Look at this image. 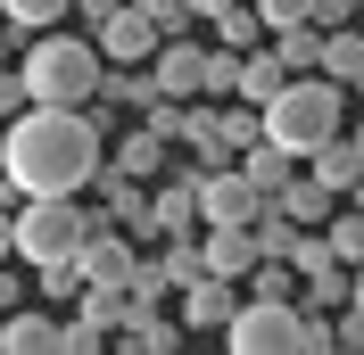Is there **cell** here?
<instances>
[{
	"mask_svg": "<svg viewBox=\"0 0 364 355\" xmlns=\"http://www.w3.org/2000/svg\"><path fill=\"white\" fill-rule=\"evenodd\" d=\"M149 223H158V231H199L191 174H158V182H149Z\"/></svg>",
	"mask_w": 364,
	"mask_h": 355,
	"instance_id": "12",
	"label": "cell"
},
{
	"mask_svg": "<svg viewBox=\"0 0 364 355\" xmlns=\"http://www.w3.org/2000/svg\"><path fill=\"white\" fill-rule=\"evenodd\" d=\"M0 256H9V207H0Z\"/></svg>",
	"mask_w": 364,
	"mask_h": 355,
	"instance_id": "31",
	"label": "cell"
},
{
	"mask_svg": "<svg viewBox=\"0 0 364 355\" xmlns=\"http://www.w3.org/2000/svg\"><path fill=\"white\" fill-rule=\"evenodd\" d=\"M315 231H323V248H331V265H364V215H356V199H331V215H323Z\"/></svg>",
	"mask_w": 364,
	"mask_h": 355,
	"instance_id": "16",
	"label": "cell"
},
{
	"mask_svg": "<svg viewBox=\"0 0 364 355\" xmlns=\"http://www.w3.org/2000/svg\"><path fill=\"white\" fill-rule=\"evenodd\" d=\"M108 174H124V182H158L166 174V141L149 133V124H141V133H124L108 149Z\"/></svg>",
	"mask_w": 364,
	"mask_h": 355,
	"instance_id": "14",
	"label": "cell"
},
{
	"mask_svg": "<svg viewBox=\"0 0 364 355\" xmlns=\"http://www.w3.org/2000/svg\"><path fill=\"white\" fill-rule=\"evenodd\" d=\"M265 207H282V215H290V223H323V215H331V190H323V182L306 174V165H298V174L282 182V190H273Z\"/></svg>",
	"mask_w": 364,
	"mask_h": 355,
	"instance_id": "18",
	"label": "cell"
},
{
	"mask_svg": "<svg viewBox=\"0 0 364 355\" xmlns=\"http://www.w3.org/2000/svg\"><path fill=\"white\" fill-rule=\"evenodd\" d=\"M116 339H124L133 355H174V347H182V322H166L158 306H133V297H124V314H116Z\"/></svg>",
	"mask_w": 364,
	"mask_h": 355,
	"instance_id": "9",
	"label": "cell"
},
{
	"mask_svg": "<svg viewBox=\"0 0 364 355\" xmlns=\"http://www.w3.org/2000/svg\"><path fill=\"white\" fill-rule=\"evenodd\" d=\"M182 9H191V25H215V17L232 9V0H182Z\"/></svg>",
	"mask_w": 364,
	"mask_h": 355,
	"instance_id": "28",
	"label": "cell"
},
{
	"mask_svg": "<svg viewBox=\"0 0 364 355\" xmlns=\"http://www.w3.org/2000/svg\"><path fill=\"white\" fill-rule=\"evenodd\" d=\"M215 133H224V149L240 157L249 141H265V124H257V108H249V99H232V108H215Z\"/></svg>",
	"mask_w": 364,
	"mask_h": 355,
	"instance_id": "22",
	"label": "cell"
},
{
	"mask_svg": "<svg viewBox=\"0 0 364 355\" xmlns=\"http://www.w3.org/2000/svg\"><path fill=\"white\" fill-rule=\"evenodd\" d=\"M75 289H83V273H75V256H50V265H33V297H42V306H67Z\"/></svg>",
	"mask_w": 364,
	"mask_h": 355,
	"instance_id": "20",
	"label": "cell"
},
{
	"mask_svg": "<svg viewBox=\"0 0 364 355\" xmlns=\"http://www.w3.org/2000/svg\"><path fill=\"white\" fill-rule=\"evenodd\" d=\"M257 124H265V141L273 149H290V157H306V149H323L331 133H348V91L331 83V75H282V91L273 99H257Z\"/></svg>",
	"mask_w": 364,
	"mask_h": 355,
	"instance_id": "2",
	"label": "cell"
},
{
	"mask_svg": "<svg viewBox=\"0 0 364 355\" xmlns=\"http://www.w3.org/2000/svg\"><path fill=\"white\" fill-rule=\"evenodd\" d=\"M75 9H83V17H91V25H100V17H108V9H116V0H75Z\"/></svg>",
	"mask_w": 364,
	"mask_h": 355,
	"instance_id": "30",
	"label": "cell"
},
{
	"mask_svg": "<svg viewBox=\"0 0 364 355\" xmlns=\"http://www.w3.org/2000/svg\"><path fill=\"white\" fill-rule=\"evenodd\" d=\"M298 347H306V355L331 347V314H306V306H298Z\"/></svg>",
	"mask_w": 364,
	"mask_h": 355,
	"instance_id": "25",
	"label": "cell"
},
{
	"mask_svg": "<svg viewBox=\"0 0 364 355\" xmlns=\"http://www.w3.org/2000/svg\"><path fill=\"white\" fill-rule=\"evenodd\" d=\"M182 331H224V314L240 306V281H224V273H199V281H182Z\"/></svg>",
	"mask_w": 364,
	"mask_h": 355,
	"instance_id": "8",
	"label": "cell"
},
{
	"mask_svg": "<svg viewBox=\"0 0 364 355\" xmlns=\"http://www.w3.org/2000/svg\"><path fill=\"white\" fill-rule=\"evenodd\" d=\"M91 50H100V67H141V58H149V50H158V25L141 17L133 0H116L108 17L91 25Z\"/></svg>",
	"mask_w": 364,
	"mask_h": 355,
	"instance_id": "5",
	"label": "cell"
},
{
	"mask_svg": "<svg viewBox=\"0 0 364 355\" xmlns=\"http://www.w3.org/2000/svg\"><path fill=\"white\" fill-rule=\"evenodd\" d=\"M17 108H25V91H17V75L0 67V116H17Z\"/></svg>",
	"mask_w": 364,
	"mask_h": 355,
	"instance_id": "29",
	"label": "cell"
},
{
	"mask_svg": "<svg viewBox=\"0 0 364 355\" xmlns=\"http://www.w3.org/2000/svg\"><path fill=\"white\" fill-rule=\"evenodd\" d=\"M0 67H9V25H0Z\"/></svg>",
	"mask_w": 364,
	"mask_h": 355,
	"instance_id": "32",
	"label": "cell"
},
{
	"mask_svg": "<svg viewBox=\"0 0 364 355\" xmlns=\"http://www.w3.org/2000/svg\"><path fill=\"white\" fill-rule=\"evenodd\" d=\"M58 347L91 355V347H108V331H100V322H83V314H75V322H58Z\"/></svg>",
	"mask_w": 364,
	"mask_h": 355,
	"instance_id": "24",
	"label": "cell"
},
{
	"mask_svg": "<svg viewBox=\"0 0 364 355\" xmlns=\"http://www.w3.org/2000/svg\"><path fill=\"white\" fill-rule=\"evenodd\" d=\"M25 297H33V281H25V273H9V256H0V314L25 306Z\"/></svg>",
	"mask_w": 364,
	"mask_h": 355,
	"instance_id": "27",
	"label": "cell"
},
{
	"mask_svg": "<svg viewBox=\"0 0 364 355\" xmlns=\"http://www.w3.org/2000/svg\"><path fill=\"white\" fill-rule=\"evenodd\" d=\"M91 83H100V50L83 33H58V25H42L17 58V91L42 108H91Z\"/></svg>",
	"mask_w": 364,
	"mask_h": 355,
	"instance_id": "3",
	"label": "cell"
},
{
	"mask_svg": "<svg viewBox=\"0 0 364 355\" xmlns=\"http://www.w3.org/2000/svg\"><path fill=\"white\" fill-rule=\"evenodd\" d=\"M133 9L158 25V33H182V25H191V9H182V0H133Z\"/></svg>",
	"mask_w": 364,
	"mask_h": 355,
	"instance_id": "23",
	"label": "cell"
},
{
	"mask_svg": "<svg viewBox=\"0 0 364 355\" xmlns=\"http://www.w3.org/2000/svg\"><path fill=\"white\" fill-rule=\"evenodd\" d=\"M108 165V116L91 108H42L25 99L0 133V207L17 199H75Z\"/></svg>",
	"mask_w": 364,
	"mask_h": 355,
	"instance_id": "1",
	"label": "cell"
},
{
	"mask_svg": "<svg viewBox=\"0 0 364 355\" xmlns=\"http://www.w3.org/2000/svg\"><path fill=\"white\" fill-rule=\"evenodd\" d=\"M215 42H224V50H257V42H265V25H257L249 0H232L224 17H215Z\"/></svg>",
	"mask_w": 364,
	"mask_h": 355,
	"instance_id": "21",
	"label": "cell"
},
{
	"mask_svg": "<svg viewBox=\"0 0 364 355\" xmlns=\"http://www.w3.org/2000/svg\"><path fill=\"white\" fill-rule=\"evenodd\" d=\"M282 75H290V67L273 58V42L240 50V67H232V99H249V108H257V99H273V91H282Z\"/></svg>",
	"mask_w": 364,
	"mask_h": 355,
	"instance_id": "15",
	"label": "cell"
},
{
	"mask_svg": "<svg viewBox=\"0 0 364 355\" xmlns=\"http://www.w3.org/2000/svg\"><path fill=\"white\" fill-rule=\"evenodd\" d=\"M315 75H331L340 91L364 83V25H323V58H315Z\"/></svg>",
	"mask_w": 364,
	"mask_h": 355,
	"instance_id": "10",
	"label": "cell"
},
{
	"mask_svg": "<svg viewBox=\"0 0 364 355\" xmlns=\"http://www.w3.org/2000/svg\"><path fill=\"white\" fill-rule=\"evenodd\" d=\"M232 165H240V182H249L257 199H273V190L298 174V157H290V149H273V141H249V149L232 157Z\"/></svg>",
	"mask_w": 364,
	"mask_h": 355,
	"instance_id": "13",
	"label": "cell"
},
{
	"mask_svg": "<svg viewBox=\"0 0 364 355\" xmlns=\"http://www.w3.org/2000/svg\"><path fill=\"white\" fill-rule=\"evenodd\" d=\"M91 99H100V108H149V99H158V83H149V67H100Z\"/></svg>",
	"mask_w": 364,
	"mask_h": 355,
	"instance_id": "17",
	"label": "cell"
},
{
	"mask_svg": "<svg viewBox=\"0 0 364 355\" xmlns=\"http://www.w3.org/2000/svg\"><path fill=\"white\" fill-rule=\"evenodd\" d=\"M83 207L75 199H17L9 207V256L17 265H50V256H75V240H83Z\"/></svg>",
	"mask_w": 364,
	"mask_h": 355,
	"instance_id": "4",
	"label": "cell"
},
{
	"mask_svg": "<svg viewBox=\"0 0 364 355\" xmlns=\"http://www.w3.org/2000/svg\"><path fill=\"white\" fill-rule=\"evenodd\" d=\"M199 58H207L199 42H182V33H158V50H149L141 67H149V83H158L166 99H199Z\"/></svg>",
	"mask_w": 364,
	"mask_h": 355,
	"instance_id": "6",
	"label": "cell"
},
{
	"mask_svg": "<svg viewBox=\"0 0 364 355\" xmlns=\"http://www.w3.org/2000/svg\"><path fill=\"white\" fill-rule=\"evenodd\" d=\"M75 0H0V25H9V33H42V25H58L67 17Z\"/></svg>",
	"mask_w": 364,
	"mask_h": 355,
	"instance_id": "19",
	"label": "cell"
},
{
	"mask_svg": "<svg viewBox=\"0 0 364 355\" xmlns=\"http://www.w3.org/2000/svg\"><path fill=\"white\" fill-rule=\"evenodd\" d=\"M50 347H58V322L33 314V297L0 314V355H50Z\"/></svg>",
	"mask_w": 364,
	"mask_h": 355,
	"instance_id": "11",
	"label": "cell"
},
{
	"mask_svg": "<svg viewBox=\"0 0 364 355\" xmlns=\"http://www.w3.org/2000/svg\"><path fill=\"white\" fill-rule=\"evenodd\" d=\"M356 9H364V0H306L315 25H356Z\"/></svg>",
	"mask_w": 364,
	"mask_h": 355,
	"instance_id": "26",
	"label": "cell"
},
{
	"mask_svg": "<svg viewBox=\"0 0 364 355\" xmlns=\"http://www.w3.org/2000/svg\"><path fill=\"white\" fill-rule=\"evenodd\" d=\"M298 165H306V174H315L331 199H356V182H364V141H356V133H331L323 149L298 157Z\"/></svg>",
	"mask_w": 364,
	"mask_h": 355,
	"instance_id": "7",
	"label": "cell"
}]
</instances>
